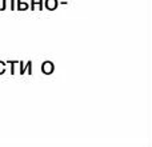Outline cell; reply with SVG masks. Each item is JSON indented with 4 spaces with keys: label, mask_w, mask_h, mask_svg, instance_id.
<instances>
[{
    "label": "cell",
    "mask_w": 152,
    "mask_h": 147,
    "mask_svg": "<svg viewBox=\"0 0 152 147\" xmlns=\"http://www.w3.org/2000/svg\"><path fill=\"white\" fill-rule=\"evenodd\" d=\"M19 64H20V74H26L27 63H24V62H19Z\"/></svg>",
    "instance_id": "7"
},
{
    "label": "cell",
    "mask_w": 152,
    "mask_h": 147,
    "mask_svg": "<svg viewBox=\"0 0 152 147\" xmlns=\"http://www.w3.org/2000/svg\"><path fill=\"white\" fill-rule=\"evenodd\" d=\"M53 70H55V66H53L52 62H44V63L42 64V71L44 74H47V75H50V74L53 72Z\"/></svg>",
    "instance_id": "1"
},
{
    "label": "cell",
    "mask_w": 152,
    "mask_h": 147,
    "mask_svg": "<svg viewBox=\"0 0 152 147\" xmlns=\"http://www.w3.org/2000/svg\"><path fill=\"white\" fill-rule=\"evenodd\" d=\"M28 3H26L24 0H18V10L24 11V10H28Z\"/></svg>",
    "instance_id": "5"
},
{
    "label": "cell",
    "mask_w": 152,
    "mask_h": 147,
    "mask_svg": "<svg viewBox=\"0 0 152 147\" xmlns=\"http://www.w3.org/2000/svg\"><path fill=\"white\" fill-rule=\"evenodd\" d=\"M8 5H10L11 10H13V8H15V0H3V5L0 10H5Z\"/></svg>",
    "instance_id": "4"
},
{
    "label": "cell",
    "mask_w": 152,
    "mask_h": 147,
    "mask_svg": "<svg viewBox=\"0 0 152 147\" xmlns=\"http://www.w3.org/2000/svg\"><path fill=\"white\" fill-rule=\"evenodd\" d=\"M59 1L58 0H45V8L47 10H56V7H58Z\"/></svg>",
    "instance_id": "2"
},
{
    "label": "cell",
    "mask_w": 152,
    "mask_h": 147,
    "mask_svg": "<svg viewBox=\"0 0 152 147\" xmlns=\"http://www.w3.org/2000/svg\"><path fill=\"white\" fill-rule=\"evenodd\" d=\"M7 63H10V64H11V72L15 74V67H16V64H18V62H12V60H10V62H7Z\"/></svg>",
    "instance_id": "8"
},
{
    "label": "cell",
    "mask_w": 152,
    "mask_h": 147,
    "mask_svg": "<svg viewBox=\"0 0 152 147\" xmlns=\"http://www.w3.org/2000/svg\"><path fill=\"white\" fill-rule=\"evenodd\" d=\"M32 10H43V0H31Z\"/></svg>",
    "instance_id": "3"
},
{
    "label": "cell",
    "mask_w": 152,
    "mask_h": 147,
    "mask_svg": "<svg viewBox=\"0 0 152 147\" xmlns=\"http://www.w3.org/2000/svg\"><path fill=\"white\" fill-rule=\"evenodd\" d=\"M26 71H28V74H32V62H27V70Z\"/></svg>",
    "instance_id": "9"
},
{
    "label": "cell",
    "mask_w": 152,
    "mask_h": 147,
    "mask_svg": "<svg viewBox=\"0 0 152 147\" xmlns=\"http://www.w3.org/2000/svg\"><path fill=\"white\" fill-rule=\"evenodd\" d=\"M5 66H7V62L0 60V75L5 72Z\"/></svg>",
    "instance_id": "6"
}]
</instances>
